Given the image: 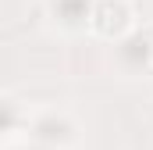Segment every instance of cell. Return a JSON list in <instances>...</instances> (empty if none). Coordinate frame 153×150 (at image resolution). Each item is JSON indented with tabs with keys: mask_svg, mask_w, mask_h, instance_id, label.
Wrapping results in <instances>:
<instances>
[{
	"mask_svg": "<svg viewBox=\"0 0 153 150\" xmlns=\"http://www.w3.org/2000/svg\"><path fill=\"white\" fill-rule=\"evenodd\" d=\"M25 129H29V143L43 150H64L78 140V125L64 111H39L25 122Z\"/></svg>",
	"mask_w": 153,
	"mask_h": 150,
	"instance_id": "cell-1",
	"label": "cell"
},
{
	"mask_svg": "<svg viewBox=\"0 0 153 150\" xmlns=\"http://www.w3.org/2000/svg\"><path fill=\"white\" fill-rule=\"evenodd\" d=\"M100 39H121L135 29V11L128 0H96L93 11H89V22H85Z\"/></svg>",
	"mask_w": 153,
	"mask_h": 150,
	"instance_id": "cell-2",
	"label": "cell"
},
{
	"mask_svg": "<svg viewBox=\"0 0 153 150\" xmlns=\"http://www.w3.org/2000/svg\"><path fill=\"white\" fill-rule=\"evenodd\" d=\"M114 54H117V64H121L125 72H143V68H150V61H153V29H139V25H135L128 36L117 39Z\"/></svg>",
	"mask_w": 153,
	"mask_h": 150,
	"instance_id": "cell-3",
	"label": "cell"
},
{
	"mask_svg": "<svg viewBox=\"0 0 153 150\" xmlns=\"http://www.w3.org/2000/svg\"><path fill=\"white\" fill-rule=\"evenodd\" d=\"M93 4H96V0H46L53 22H57L61 29H82V25L89 22Z\"/></svg>",
	"mask_w": 153,
	"mask_h": 150,
	"instance_id": "cell-4",
	"label": "cell"
},
{
	"mask_svg": "<svg viewBox=\"0 0 153 150\" xmlns=\"http://www.w3.org/2000/svg\"><path fill=\"white\" fill-rule=\"evenodd\" d=\"M11 125H18V111H14V104L0 100V132H4V129H11Z\"/></svg>",
	"mask_w": 153,
	"mask_h": 150,
	"instance_id": "cell-5",
	"label": "cell"
},
{
	"mask_svg": "<svg viewBox=\"0 0 153 150\" xmlns=\"http://www.w3.org/2000/svg\"><path fill=\"white\" fill-rule=\"evenodd\" d=\"M11 150H43V147H36V143H22V147H11Z\"/></svg>",
	"mask_w": 153,
	"mask_h": 150,
	"instance_id": "cell-6",
	"label": "cell"
},
{
	"mask_svg": "<svg viewBox=\"0 0 153 150\" xmlns=\"http://www.w3.org/2000/svg\"><path fill=\"white\" fill-rule=\"evenodd\" d=\"M150 68H153V61H150Z\"/></svg>",
	"mask_w": 153,
	"mask_h": 150,
	"instance_id": "cell-7",
	"label": "cell"
}]
</instances>
